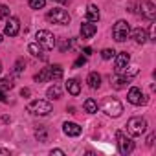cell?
I'll return each instance as SVG.
<instances>
[{"instance_id":"d4e9b609","label":"cell","mask_w":156,"mask_h":156,"mask_svg":"<svg viewBox=\"0 0 156 156\" xmlns=\"http://www.w3.org/2000/svg\"><path fill=\"white\" fill-rule=\"evenodd\" d=\"M46 6V0H30V8L31 9H42Z\"/></svg>"},{"instance_id":"2e32d148","label":"cell","mask_w":156,"mask_h":156,"mask_svg":"<svg viewBox=\"0 0 156 156\" xmlns=\"http://www.w3.org/2000/svg\"><path fill=\"white\" fill-rule=\"evenodd\" d=\"M127 85H129V77H125L121 73H118V77L112 79V87L116 90H123V88H127Z\"/></svg>"},{"instance_id":"52a82bcc","label":"cell","mask_w":156,"mask_h":156,"mask_svg":"<svg viewBox=\"0 0 156 156\" xmlns=\"http://www.w3.org/2000/svg\"><path fill=\"white\" fill-rule=\"evenodd\" d=\"M116 138H118V151H119V154H130L132 151H134V141L129 138V136H125L123 132H116Z\"/></svg>"},{"instance_id":"6da1fadb","label":"cell","mask_w":156,"mask_h":156,"mask_svg":"<svg viewBox=\"0 0 156 156\" xmlns=\"http://www.w3.org/2000/svg\"><path fill=\"white\" fill-rule=\"evenodd\" d=\"M28 112L33 116H48L51 112V103L44 99H35L28 105Z\"/></svg>"},{"instance_id":"e0dca14e","label":"cell","mask_w":156,"mask_h":156,"mask_svg":"<svg viewBox=\"0 0 156 156\" xmlns=\"http://www.w3.org/2000/svg\"><path fill=\"white\" fill-rule=\"evenodd\" d=\"M66 90H68V94H72V96H79V92H81L79 81H77V79H68V81H66Z\"/></svg>"},{"instance_id":"9c48e42d","label":"cell","mask_w":156,"mask_h":156,"mask_svg":"<svg viewBox=\"0 0 156 156\" xmlns=\"http://www.w3.org/2000/svg\"><path fill=\"white\" fill-rule=\"evenodd\" d=\"M127 99H129V103H132V105H136V107H140V105H145V103H147V98L143 96V92H141L138 87H132V88L129 90Z\"/></svg>"},{"instance_id":"8992f818","label":"cell","mask_w":156,"mask_h":156,"mask_svg":"<svg viewBox=\"0 0 156 156\" xmlns=\"http://www.w3.org/2000/svg\"><path fill=\"white\" fill-rule=\"evenodd\" d=\"M46 19H48L50 22H53V24H59V26H66V24H70V15H68V11L61 9V8L51 9V11L46 15Z\"/></svg>"},{"instance_id":"4dcf8cb0","label":"cell","mask_w":156,"mask_h":156,"mask_svg":"<svg viewBox=\"0 0 156 156\" xmlns=\"http://www.w3.org/2000/svg\"><path fill=\"white\" fill-rule=\"evenodd\" d=\"M154 138H156V134H151V136L147 138V145H149V147H152V143H154Z\"/></svg>"},{"instance_id":"ac0fdd59","label":"cell","mask_w":156,"mask_h":156,"mask_svg":"<svg viewBox=\"0 0 156 156\" xmlns=\"http://www.w3.org/2000/svg\"><path fill=\"white\" fill-rule=\"evenodd\" d=\"M132 37H134V41H136L138 44H143V42H147V39H149L147 31L141 30V28H136V30L132 31Z\"/></svg>"},{"instance_id":"83f0119b","label":"cell","mask_w":156,"mask_h":156,"mask_svg":"<svg viewBox=\"0 0 156 156\" xmlns=\"http://www.w3.org/2000/svg\"><path fill=\"white\" fill-rule=\"evenodd\" d=\"M87 62V55H81V57H77V61L73 62V68H79V66H83Z\"/></svg>"},{"instance_id":"7a4b0ae2","label":"cell","mask_w":156,"mask_h":156,"mask_svg":"<svg viewBox=\"0 0 156 156\" xmlns=\"http://www.w3.org/2000/svg\"><path fill=\"white\" fill-rule=\"evenodd\" d=\"M130 35V26L127 20H118L114 26H112V37L118 41V42H125Z\"/></svg>"},{"instance_id":"836d02e7","label":"cell","mask_w":156,"mask_h":156,"mask_svg":"<svg viewBox=\"0 0 156 156\" xmlns=\"http://www.w3.org/2000/svg\"><path fill=\"white\" fill-rule=\"evenodd\" d=\"M20 96H30V88H22L20 90Z\"/></svg>"},{"instance_id":"d6986e66","label":"cell","mask_w":156,"mask_h":156,"mask_svg":"<svg viewBox=\"0 0 156 156\" xmlns=\"http://www.w3.org/2000/svg\"><path fill=\"white\" fill-rule=\"evenodd\" d=\"M28 50H30V53H31L33 57H41V59H46V55L42 53V50H44V48H42L39 42H31V44L28 46Z\"/></svg>"},{"instance_id":"4316f807","label":"cell","mask_w":156,"mask_h":156,"mask_svg":"<svg viewBox=\"0 0 156 156\" xmlns=\"http://www.w3.org/2000/svg\"><path fill=\"white\" fill-rule=\"evenodd\" d=\"M8 17H9V8L0 4V19H8Z\"/></svg>"},{"instance_id":"1f68e13d","label":"cell","mask_w":156,"mask_h":156,"mask_svg":"<svg viewBox=\"0 0 156 156\" xmlns=\"http://www.w3.org/2000/svg\"><path fill=\"white\" fill-rule=\"evenodd\" d=\"M53 154H57V156H64V151H61V149H51V156Z\"/></svg>"},{"instance_id":"8fae6325","label":"cell","mask_w":156,"mask_h":156,"mask_svg":"<svg viewBox=\"0 0 156 156\" xmlns=\"http://www.w3.org/2000/svg\"><path fill=\"white\" fill-rule=\"evenodd\" d=\"M20 31V22L17 17H9L8 22H6V28H4V33L9 35V37H17Z\"/></svg>"},{"instance_id":"484cf974","label":"cell","mask_w":156,"mask_h":156,"mask_svg":"<svg viewBox=\"0 0 156 156\" xmlns=\"http://www.w3.org/2000/svg\"><path fill=\"white\" fill-rule=\"evenodd\" d=\"M114 55H116V51L110 50V48H105V50L101 51V57H103V59H112Z\"/></svg>"},{"instance_id":"5b68a950","label":"cell","mask_w":156,"mask_h":156,"mask_svg":"<svg viewBox=\"0 0 156 156\" xmlns=\"http://www.w3.org/2000/svg\"><path fill=\"white\" fill-rule=\"evenodd\" d=\"M138 13L143 17V19H147V20H154L156 19V6L151 2V0H138Z\"/></svg>"},{"instance_id":"30bf717a","label":"cell","mask_w":156,"mask_h":156,"mask_svg":"<svg viewBox=\"0 0 156 156\" xmlns=\"http://www.w3.org/2000/svg\"><path fill=\"white\" fill-rule=\"evenodd\" d=\"M129 62H130V55H129L127 51L118 53V55H116V62H114V70H116V73H123V72L127 70Z\"/></svg>"},{"instance_id":"cb8c5ba5","label":"cell","mask_w":156,"mask_h":156,"mask_svg":"<svg viewBox=\"0 0 156 156\" xmlns=\"http://www.w3.org/2000/svg\"><path fill=\"white\" fill-rule=\"evenodd\" d=\"M13 88V81L9 77H4V79H0V90L6 92V90H11Z\"/></svg>"},{"instance_id":"e575fe53","label":"cell","mask_w":156,"mask_h":156,"mask_svg":"<svg viewBox=\"0 0 156 156\" xmlns=\"http://www.w3.org/2000/svg\"><path fill=\"white\" fill-rule=\"evenodd\" d=\"M90 53H92V48H85V55H87V57H88V55H90Z\"/></svg>"},{"instance_id":"277c9868","label":"cell","mask_w":156,"mask_h":156,"mask_svg":"<svg viewBox=\"0 0 156 156\" xmlns=\"http://www.w3.org/2000/svg\"><path fill=\"white\" fill-rule=\"evenodd\" d=\"M127 130L130 136H141L147 130V121L143 118H130L127 121Z\"/></svg>"},{"instance_id":"3957f363","label":"cell","mask_w":156,"mask_h":156,"mask_svg":"<svg viewBox=\"0 0 156 156\" xmlns=\"http://www.w3.org/2000/svg\"><path fill=\"white\" fill-rule=\"evenodd\" d=\"M103 112L107 116H110V118H118L123 112V105L116 98H105V101H103Z\"/></svg>"},{"instance_id":"74e56055","label":"cell","mask_w":156,"mask_h":156,"mask_svg":"<svg viewBox=\"0 0 156 156\" xmlns=\"http://www.w3.org/2000/svg\"><path fill=\"white\" fill-rule=\"evenodd\" d=\"M61 2H68V0H61Z\"/></svg>"},{"instance_id":"4fadbf2b","label":"cell","mask_w":156,"mask_h":156,"mask_svg":"<svg viewBox=\"0 0 156 156\" xmlns=\"http://www.w3.org/2000/svg\"><path fill=\"white\" fill-rule=\"evenodd\" d=\"M96 31H98V26H96L94 22H85V24H81V37H83V39L94 37Z\"/></svg>"},{"instance_id":"7402d4cb","label":"cell","mask_w":156,"mask_h":156,"mask_svg":"<svg viewBox=\"0 0 156 156\" xmlns=\"http://www.w3.org/2000/svg\"><path fill=\"white\" fill-rule=\"evenodd\" d=\"M61 92H62V90H61V87H59V85H53V87H50V88H48V92H46V94H48V98H50V99H59V98H61Z\"/></svg>"},{"instance_id":"8d00e7d4","label":"cell","mask_w":156,"mask_h":156,"mask_svg":"<svg viewBox=\"0 0 156 156\" xmlns=\"http://www.w3.org/2000/svg\"><path fill=\"white\" fill-rule=\"evenodd\" d=\"M0 42H2V35H0Z\"/></svg>"},{"instance_id":"f35d334b","label":"cell","mask_w":156,"mask_h":156,"mask_svg":"<svg viewBox=\"0 0 156 156\" xmlns=\"http://www.w3.org/2000/svg\"><path fill=\"white\" fill-rule=\"evenodd\" d=\"M0 72H2V64H0Z\"/></svg>"},{"instance_id":"ba28073f","label":"cell","mask_w":156,"mask_h":156,"mask_svg":"<svg viewBox=\"0 0 156 156\" xmlns=\"http://www.w3.org/2000/svg\"><path fill=\"white\" fill-rule=\"evenodd\" d=\"M35 39H37V42H39L44 50H51V48L55 46V37H53V33H50L48 30H39L37 35H35Z\"/></svg>"},{"instance_id":"ffe728a7","label":"cell","mask_w":156,"mask_h":156,"mask_svg":"<svg viewBox=\"0 0 156 156\" xmlns=\"http://www.w3.org/2000/svg\"><path fill=\"white\" fill-rule=\"evenodd\" d=\"M61 77H62V66L61 64L50 66V79H61Z\"/></svg>"},{"instance_id":"9a60e30c","label":"cell","mask_w":156,"mask_h":156,"mask_svg":"<svg viewBox=\"0 0 156 156\" xmlns=\"http://www.w3.org/2000/svg\"><path fill=\"white\" fill-rule=\"evenodd\" d=\"M87 19H88V22H98L99 20V8L96 4H88V8H87Z\"/></svg>"},{"instance_id":"603a6c76","label":"cell","mask_w":156,"mask_h":156,"mask_svg":"<svg viewBox=\"0 0 156 156\" xmlns=\"http://www.w3.org/2000/svg\"><path fill=\"white\" fill-rule=\"evenodd\" d=\"M50 79V68H42L37 75H35V81L37 83H44V81H48Z\"/></svg>"},{"instance_id":"d6a6232c","label":"cell","mask_w":156,"mask_h":156,"mask_svg":"<svg viewBox=\"0 0 156 156\" xmlns=\"http://www.w3.org/2000/svg\"><path fill=\"white\" fill-rule=\"evenodd\" d=\"M0 103H8V98H6V94L0 90Z\"/></svg>"},{"instance_id":"5bb4252c","label":"cell","mask_w":156,"mask_h":156,"mask_svg":"<svg viewBox=\"0 0 156 156\" xmlns=\"http://www.w3.org/2000/svg\"><path fill=\"white\" fill-rule=\"evenodd\" d=\"M87 83H88V87L90 88H99L101 87V75L98 73V72H90L88 73V77H87Z\"/></svg>"},{"instance_id":"f546056e","label":"cell","mask_w":156,"mask_h":156,"mask_svg":"<svg viewBox=\"0 0 156 156\" xmlns=\"http://www.w3.org/2000/svg\"><path fill=\"white\" fill-rule=\"evenodd\" d=\"M20 70H22V59H19V62L15 66V73H20Z\"/></svg>"},{"instance_id":"44dd1931","label":"cell","mask_w":156,"mask_h":156,"mask_svg":"<svg viewBox=\"0 0 156 156\" xmlns=\"http://www.w3.org/2000/svg\"><path fill=\"white\" fill-rule=\"evenodd\" d=\"M83 107H85V110H87L88 114H96V112H98V103H96L92 98H88V99L83 103Z\"/></svg>"},{"instance_id":"7c38bea8","label":"cell","mask_w":156,"mask_h":156,"mask_svg":"<svg viewBox=\"0 0 156 156\" xmlns=\"http://www.w3.org/2000/svg\"><path fill=\"white\" fill-rule=\"evenodd\" d=\"M81 130H83V129L77 125V123H73V121H66V123L62 125V132H64L66 136H79Z\"/></svg>"},{"instance_id":"f1b7e54d","label":"cell","mask_w":156,"mask_h":156,"mask_svg":"<svg viewBox=\"0 0 156 156\" xmlns=\"http://www.w3.org/2000/svg\"><path fill=\"white\" fill-rule=\"evenodd\" d=\"M35 134H37V138H39L41 141H46V132H44V129H41V130H37Z\"/></svg>"},{"instance_id":"d590c367","label":"cell","mask_w":156,"mask_h":156,"mask_svg":"<svg viewBox=\"0 0 156 156\" xmlns=\"http://www.w3.org/2000/svg\"><path fill=\"white\" fill-rule=\"evenodd\" d=\"M0 154H6V156H9V151H6V149H0Z\"/></svg>"}]
</instances>
